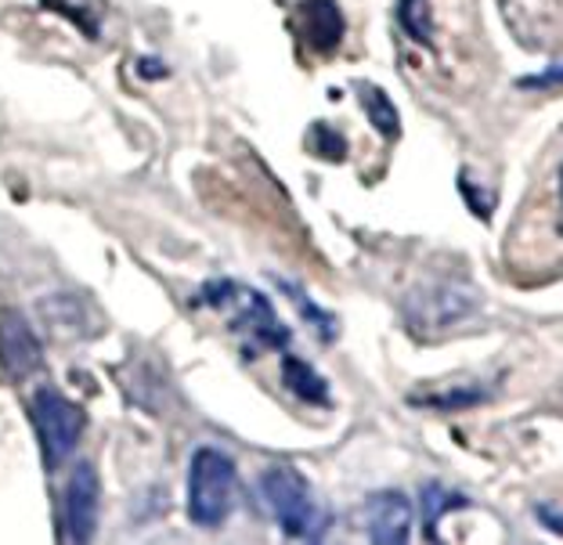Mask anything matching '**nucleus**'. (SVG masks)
Returning <instances> with one entry per match:
<instances>
[{
  "label": "nucleus",
  "mask_w": 563,
  "mask_h": 545,
  "mask_svg": "<svg viewBox=\"0 0 563 545\" xmlns=\"http://www.w3.org/2000/svg\"><path fill=\"white\" fill-rule=\"evenodd\" d=\"M275 278V286L282 289V293H286V300L292 303V308L300 311V319L307 322L318 333V340H336V333H340V325H336V319H332V314L325 311V308H318V303L303 293V289L297 286V282H289V278H278V275H272Z\"/></svg>",
  "instance_id": "9b49d317"
},
{
  "label": "nucleus",
  "mask_w": 563,
  "mask_h": 545,
  "mask_svg": "<svg viewBox=\"0 0 563 545\" xmlns=\"http://www.w3.org/2000/svg\"><path fill=\"white\" fill-rule=\"evenodd\" d=\"M477 401H484V390H444V394L416 398V404H427V409H438V412L470 409V404H477Z\"/></svg>",
  "instance_id": "2eb2a0df"
},
{
  "label": "nucleus",
  "mask_w": 563,
  "mask_h": 545,
  "mask_svg": "<svg viewBox=\"0 0 563 545\" xmlns=\"http://www.w3.org/2000/svg\"><path fill=\"white\" fill-rule=\"evenodd\" d=\"M419 505H422V524H427V535L430 538H438V521L444 513H452V510H463V505H470L466 496H459V491H448L444 485H422L419 491Z\"/></svg>",
  "instance_id": "f8f14e48"
},
{
  "label": "nucleus",
  "mask_w": 563,
  "mask_h": 545,
  "mask_svg": "<svg viewBox=\"0 0 563 545\" xmlns=\"http://www.w3.org/2000/svg\"><path fill=\"white\" fill-rule=\"evenodd\" d=\"M357 98H362L368 120H373V126L383 137H398V131H401L398 109H394V101L387 98V91H379L376 84H362V87H357Z\"/></svg>",
  "instance_id": "ddd939ff"
},
{
  "label": "nucleus",
  "mask_w": 563,
  "mask_h": 545,
  "mask_svg": "<svg viewBox=\"0 0 563 545\" xmlns=\"http://www.w3.org/2000/svg\"><path fill=\"white\" fill-rule=\"evenodd\" d=\"M30 415L36 426V437H41L44 466L47 470H58L84 434V423H87L84 409L62 394L58 387H36L30 401Z\"/></svg>",
  "instance_id": "20e7f679"
},
{
  "label": "nucleus",
  "mask_w": 563,
  "mask_h": 545,
  "mask_svg": "<svg viewBox=\"0 0 563 545\" xmlns=\"http://www.w3.org/2000/svg\"><path fill=\"white\" fill-rule=\"evenodd\" d=\"M98 505H101V480L95 463L80 459L73 466L69 488H66V538L69 542H91L98 527Z\"/></svg>",
  "instance_id": "423d86ee"
},
{
  "label": "nucleus",
  "mask_w": 563,
  "mask_h": 545,
  "mask_svg": "<svg viewBox=\"0 0 563 545\" xmlns=\"http://www.w3.org/2000/svg\"><path fill=\"white\" fill-rule=\"evenodd\" d=\"M261 499L272 510L278 527L286 531L289 538H322L329 527V513L325 505L314 499L311 485L303 480L300 470L292 466H267L257 477Z\"/></svg>",
  "instance_id": "f03ea898"
},
{
  "label": "nucleus",
  "mask_w": 563,
  "mask_h": 545,
  "mask_svg": "<svg viewBox=\"0 0 563 545\" xmlns=\"http://www.w3.org/2000/svg\"><path fill=\"white\" fill-rule=\"evenodd\" d=\"M539 516L545 521V527L553 531V535H560V531H563V521H560V513L553 510V505H539Z\"/></svg>",
  "instance_id": "f3484780"
},
{
  "label": "nucleus",
  "mask_w": 563,
  "mask_h": 545,
  "mask_svg": "<svg viewBox=\"0 0 563 545\" xmlns=\"http://www.w3.org/2000/svg\"><path fill=\"white\" fill-rule=\"evenodd\" d=\"M137 73H141V76H166V69H163V66H148V58H141Z\"/></svg>",
  "instance_id": "a211bd4d"
},
{
  "label": "nucleus",
  "mask_w": 563,
  "mask_h": 545,
  "mask_svg": "<svg viewBox=\"0 0 563 545\" xmlns=\"http://www.w3.org/2000/svg\"><path fill=\"white\" fill-rule=\"evenodd\" d=\"M44 365V347L36 340L33 325L19 311L0 314V369L11 379H25Z\"/></svg>",
  "instance_id": "0eeeda50"
},
{
  "label": "nucleus",
  "mask_w": 563,
  "mask_h": 545,
  "mask_svg": "<svg viewBox=\"0 0 563 545\" xmlns=\"http://www.w3.org/2000/svg\"><path fill=\"white\" fill-rule=\"evenodd\" d=\"M311 145L322 159H332V163H343L347 159V142H343V134L332 131L329 123H314L311 131Z\"/></svg>",
  "instance_id": "4468645a"
},
{
  "label": "nucleus",
  "mask_w": 563,
  "mask_h": 545,
  "mask_svg": "<svg viewBox=\"0 0 563 545\" xmlns=\"http://www.w3.org/2000/svg\"><path fill=\"white\" fill-rule=\"evenodd\" d=\"M481 308V293L466 282L438 278V282H422L419 289L405 297V319L416 329H448L455 322L470 319Z\"/></svg>",
  "instance_id": "39448f33"
},
{
  "label": "nucleus",
  "mask_w": 563,
  "mask_h": 545,
  "mask_svg": "<svg viewBox=\"0 0 563 545\" xmlns=\"http://www.w3.org/2000/svg\"><path fill=\"white\" fill-rule=\"evenodd\" d=\"M520 87H553V91H556V87H560V66L553 62V66H549L542 76H523Z\"/></svg>",
  "instance_id": "dca6fc26"
},
{
  "label": "nucleus",
  "mask_w": 563,
  "mask_h": 545,
  "mask_svg": "<svg viewBox=\"0 0 563 545\" xmlns=\"http://www.w3.org/2000/svg\"><path fill=\"white\" fill-rule=\"evenodd\" d=\"M368 513V538L376 545H405L412 538V502L405 491H376L365 505Z\"/></svg>",
  "instance_id": "6e6552de"
},
{
  "label": "nucleus",
  "mask_w": 563,
  "mask_h": 545,
  "mask_svg": "<svg viewBox=\"0 0 563 545\" xmlns=\"http://www.w3.org/2000/svg\"><path fill=\"white\" fill-rule=\"evenodd\" d=\"M282 383L307 404H329V383L303 358H297V354L282 358Z\"/></svg>",
  "instance_id": "9d476101"
},
{
  "label": "nucleus",
  "mask_w": 563,
  "mask_h": 545,
  "mask_svg": "<svg viewBox=\"0 0 563 545\" xmlns=\"http://www.w3.org/2000/svg\"><path fill=\"white\" fill-rule=\"evenodd\" d=\"M235 505V459L221 448L202 445L191 452L188 485H185V510L191 524L221 527Z\"/></svg>",
  "instance_id": "7ed1b4c3"
},
{
  "label": "nucleus",
  "mask_w": 563,
  "mask_h": 545,
  "mask_svg": "<svg viewBox=\"0 0 563 545\" xmlns=\"http://www.w3.org/2000/svg\"><path fill=\"white\" fill-rule=\"evenodd\" d=\"M303 36L314 51H336L343 41V15L332 0H303Z\"/></svg>",
  "instance_id": "1a4fd4ad"
},
{
  "label": "nucleus",
  "mask_w": 563,
  "mask_h": 545,
  "mask_svg": "<svg viewBox=\"0 0 563 545\" xmlns=\"http://www.w3.org/2000/svg\"><path fill=\"white\" fill-rule=\"evenodd\" d=\"M199 300L224 314L228 325L242 336L246 354L278 351L289 344V329L278 322L272 300L257 293V289L235 282V278H213V282L202 286Z\"/></svg>",
  "instance_id": "f257e3e1"
}]
</instances>
